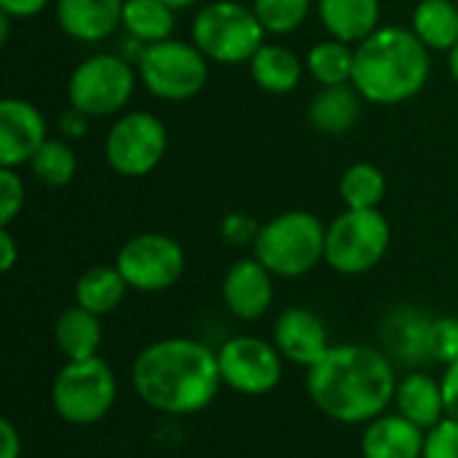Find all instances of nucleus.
Segmentation results:
<instances>
[{"mask_svg":"<svg viewBox=\"0 0 458 458\" xmlns=\"http://www.w3.org/2000/svg\"><path fill=\"white\" fill-rule=\"evenodd\" d=\"M306 389L317 411L338 424H370L394 403L397 376L389 357L365 344L330 346L309 368Z\"/></svg>","mask_w":458,"mask_h":458,"instance_id":"obj_2","label":"nucleus"},{"mask_svg":"<svg viewBox=\"0 0 458 458\" xmlns=\"http://www.w3.org/2000/svg\"><path fill=\"white\" fill-rule=\"evenodd\" d=\"M51 0H0V11L11 19H32L48 8Z\"/></svg>","mask_w":458,"mask_h":458,"instance_id":"obj_35","label":"nucleus"},{"mask_svg":"<svg viewBox=\"0 0 458 458\" xmlns=\"http://www.w3.org/2000/svg\"><path fill=\"white\" fill-rule=\"evenodd\" d=\"M306 70L319 86H344L352 83L354 72V48L344 40L327 38L309 48L306 54Z\"/></svg>","mask_w":458,"mask_h":458,"instance_id":"obj_26","label":"nucleus"},{"mask_svg":"<svg viewBox=\"0 0 458 458\" xmlns=\"http://www.w3.org/2000/svg\"><path fill=\"white\" fill-rule=\"evenodd\" d=\"M140 75L131 62L115 51L91 54L70 72L67 102L89 118H107L123 113L137 91Z\"/></svg>","mask_w":458,"mask_h":458,"instance_id":"obj_7","label":"nucleus"},{"mask_svg":"<svg viewBox=\"0 0 458 458\" xmlns=\"http://www.w3.org/2000/svg\"><path fill=\"white\" fill-rule=\"evenodd\" d=\"M325 242L327 225L314 212L290 209L260 225L252 252L274 276L298 279L325 260Z\"/></svg>","mask_w":458,"mask_h":458,"instance_id":"obj_4","label":"nucleus"},{"mask_svg":"<svg viewBox=\"0 0 458 458\" xmlns=\"http://www.w3.org/2000/svg\"><path fill=\"white\" fill-rule=\"evenodd\" d=\"M102 317L81 309L78 303L64 309L54 322V344L64 360H89L102 346Z\"/></svg>","mask_w":458,"mask_h":458,"instance_id":"obj_22","label":"nucleus"},{"mask_svg":"<svg viewBox=\"0 0 458 458\" xmlns=\"http://www.w3.org/2000/svg\"><path fill=\"white\" fill-rule=\"evenodd\" d=\"M443 397H445V413L448 419H458V360L445 368V376L440 378Z\"/></svg>","mask_w":458,"mask_h":458,"instance_id":"obj_36","label":"nucleus"},{"mask_svg":"<svg viewBox=\"0 0 458 458\" xmlns=\"http://www.w3.org/2000/svg\"><path fill=\"white\" fill-rule=\"evenodd\" d=\"M338 193L346 209H378L386 199V174L370 161H357L344 172Z\"/></svg>","mask_w":458,"mask_h":458,"instance_id":"obj_28","label":"nucleus"},{"mask_svg":"<svg viewBox=\"0 0 458 458\" xmlns=\"http://www.w3.org/2000/svg\"><path fill=\"white\" fill-rule=\"evenodd\" d=\"M456 3H458V0H456Z\"/></svg>","mask_w":458,"mask_h":458,"instance_id":"obj_42","label":"nucleus"},{"mask_svg":"<svg viewBox=\"0 0 458 458\" xmlns=\"http://www.w3.org/2000/svg\"><path fill=\"white\" fill-rule=\"evenodd\" d=\"M174 8L164 0H123L121 27L126 35L140 38L142 43H161L169 40L174 32Z\"/></svg>","mask_w":458,"mask_h":458,"instance_id":"obj_25","label":"nucleus"},{"mask_svg":"<svg viewBox=\"0 0 458 458\" xmlns=\"http://www.w3.org/2000/svg\"><path fill=\"white\" fill-rule=\"evenodd\" d=\"M429 48L408 27L386 24L354 46L352 86L370 105H403L424 91L432 75Z\"/></svg>","mask_w":458,"mask_h":458,"instance_id":"obj_3","label":"nucleus"},{"mask_svg":"<svg viewBox=\"0 0 458 458\" xmlns=\"http://www.w3.org/2000/svg\"><path fill=\"white\" fill-rule=\"evenodd\" d=\"M217 362L223 386L244 397L271 394L284 376V357L279 354V349L255 335L228 338L217 349Z\"/></svg>","mask_w":458,"mask_h":458,"instance_id":"obj_12","label":"nucleus"},{"mask_svg":"<svg viewBox=\"0 0 458 458\" xmlns=\"http://www.w3.org/2000/svg\"><path fill=\"white\" fill-rule=\"evenodd\" d=\"M424 458H458V419H445L427 432Z\"/></svg>","mask_w":458,"mask_h":458,"instance_id":"obj_33","label":"nucleus"},{"mask_svg":"<svg viewBox=\"0 0 458 458\" xmlns=\"http://www.w3.org/2000/svg\"><path fill=\"white\" fill-rule=\"evenodd\" d=\"M115 268L134 293H164L185 274V252L166 233H137L115 255Z\"/></svg>","mask_w":458,"mask_h":458,"instance_id":"obj_11","label":"nucleus"},{"mask_svg":"<svg viewBox=\"0 0 458 458\" xmlns=\"http://www.w3.org/2000/svg\"><path fill=\"white\" fill-rule=\"evenodd\" d=\"M118 397V378L107 360H67L51 384V405L64 424L94 427L113 411Z\"/></svg>","mask_w":458,"mask_h":458,"instance_id":"obj_6","label":"nucleus"},{"mask_svg":"<svg viewBox=\"0 0 458 458\" xmlns=\"http://www.w3.org/2000/svg\"><path fill=\"white\" fill-rule=\"evenodd\" d=\"M30 172L46 188H64L78 174V156L64 137H48L30 158Z\"/></svg>","mask_w":458,"mask_h":458,"instance_id":"obj_27","label":"nucleus"},{"mask_svg":"<svg viewBox=\"0 0 458 458\" xmlns=\"http://www.w3.org/2000/svg\"><path fill=\"white\" fill-rule=\"evenodd\" d=\"M137 397L166 416L207 411L220 394L223 376L217 352L193 338H161L140 349L131 362Z\"/></svg>","mask_w":458,"mask_h":458,"instance_id":"obj_1","label":"nucleus"},{"mask_svg":"<svg viewBox=\"0 0 458 458\" xmlns=\"http://www.w3.org/2000/svg\"><path fill=\"white\" fill-rule=\"evenodd\" d=\"M274 346L287 362L309 370L330 352L327 325L311 309L290 306L274 322Z\"/></svg>","mask_w":458,"mask_h":458,"instance_id":"obj_15","label":"nucleus"},{"mask_svg":"<svg viewBox=\"0 0 458 458\" xmlns=\"http://www.w3.org/2000/svg\"><path fill=\"white\" fill-rule=\"evenodd\" d=\"M89 115L86 113H81V110H75V107H67L62 115H59V134L64 137V140H81V137H86V131H89Z\"/></svg>","mask_w":458,"mask_h":458,"instance_id":"obj_34","label":"nucleus"},{"mask_svg":"<svg viewBox=\"0 0 458 458\" xmlns=\"http://www.w3.org/2000/svg\"><path fill=\"white\" fill-rule=\"evenodd\" d=\"M46 140L48 123L40 107L21 97H5L0 102V166L19 169L30 164Z\"/></svg>","mask_w":458,"mask_h":458,"instance_id":"obj_13","label":"nucleus"},{"mask_svg":"<svg viewBox=\"0 0 458 458\" xmlns=\"http://www.w3.org/2000/svg\"><path fill=\"white\" fill-rule=\"evenodd\" d=\"M27 199L24 180L16 169L0 166V228H11V223L21 215Z\"/></svg>","mask_w":458,"mask_h":458,"instance_id":"obj_30","label":"nucleus"},{"mask_svg":"<svg viewBox=\"0 0 458 458\" xmlns=\"http://www.w3.org/2000/svg\"><path fill=\"white\" fill-rule=\"evenodd\" d=\"M394 405H397L400 416H405L408 421H413L424 432L435 429L440 421L448 419L445 397H443V384L435 381L427 373H411L403 381H397Z\"/></svg>","mask_w":458,"mask_h":458,"instance_id":"obj_19","label":"nucleus"},{"mask_svg":"<svg viewBox=\"0 0 458 458\" xmlns=\"http://www.w3.org/2000/svg\"><path fill=\"white\" fill-rule=\"evenodd\" d=\"M260 233V225L252 215L247 212H231L220 223V236L231 247H252Z\"/></svg>","mask_w":458,"mask_h":458,"instance_id":"obj_32","label":"nucleus"},{"mask_svg":"<svg viewBox=\"0 0 458 458\" xmlns=\"http://www.w3.org/2000/svg\"><path fill=\"white\" fill-rule=\"evenodd\" d=\"M19 260V247H16V239L8 228H0V271L8 274Z\"/></svg>","mask_w":458,"mask_h":458,"instance_id":"obj_38","label":"nucleus"},{"mask_svg":"<svg viewBox=\"0 0 458 458\" xmlns=\"http://www.w3.org/2000/svg\"><path fill=\"white\" fill-rule=\"evenodd\" d=\"M314 0H252V11L268 35H290L303 27Z\"/></svg>","mask_w":458,"mask_h":458,"instance_id":"obj_29","label":"nucleus"},{"mask_svg":"<svg viewBox=\"0 0 458 458\" xmlns=\"http://www.w3.org/2000/svg\"><path fill=\"white\" fill-rule=\"evenodd\" d=\"M448 67H451V75H454V81H456L458 86V46L448 54Z\"/></svg>","mask_w":458,"mask_h":458,"instance_id":"obj_40","label":"nucleus"},{"mask_svg":"<svg viewBox=\"0 0 458 458\" xmlns=\"http://www.w3.org/2000/svg\"><path fill=\"white\" fill-rule=\"evenodd\" d=\"M140 83L148 94L164 102H185L204 91L209 81V59L191 40L150 43L137 64Z\"/></svg>","mask_w":458,"mask_h":458,"instance_id":"obj_9","label":"nucleus"},{"mask_svg":"<svg viewBox=\"0 0 458 458\" xmlns=\"http://www.w3.org/2000/svg\"><path fill=\"white\" fill-rule=\"evenodd\" d=\"M0 458H21V435L11 419L0 421Z\"/></svg>","mask_w":458,"mask_h":458,"instance_id":"obj_37","label":"nucleus"},{"mask_svg":"<svg viewBox=\"0 0 458 458\" xmlns=\"http://www.w3.org/2000/svg\"><path fill=\"white\" fill-rule=\"evenodd\" d=\"M266 27L252 5L236 0H215L196 11L191 38L196 48L215 64H250L266 43Z\"/></svg>","mask_w":458,"mask_h":458,"instance_id":"obj_5","label":"nucleus"},{"mask_svg":"<svg viewBox=\"0 0 458 458\" xmlns=\"http://www.w3.org/2000/svg\"><path fill=\"white\" fill-rule=\"evenodd\" d=\"M317 13L327 35L349 46L381 27V0H317Z\"/></svg>","mask_w":458,"mask_h":458,"instance_id":"obj_18","label":"nucleus"},{"mask_svg":"<svg viewBox=\"0 0 458 458\" xmlns=\"http://www.w3.org/2000/svg\"><path fill=\"white\" fill-rule=\"evenodd\" d=\"M389 244L392 225L381 209H346L327 225L325 263L344 276H360L386 258Z\"/></svg>","mask_w":458,"mask_h":458,"instance_id":"obj_8","label":"nucleus"},{"mask_svg":"<svg viewBox=\"0 0 458 458\" xmlns=\"http://www.w3.org/2000/svg\"><path fill=\"white\" fill-rule=\"evenodd\" d=\"M427 344L432 349V354L437 360H443L445 365L458 360V319L443 317L437 322H432L427 327Z\"/></svg>","mask_w":458,"mask_h":458,"instance_id":"obj_31","label":"nucleus"},{"mask_svg":"<svg viewBox=\"0 0 458 458\" xmlns=\"http://www.w3.org/2000/svg\"><path fill=\"white\" fill-rule=\"evenodd\" d=\"M303 67L306 62H301V56L282 43H263L258 54L250 59V75L258 83V89L276 97L293 94L301 86Z\"/></svg>","mask_w":458,"mask_h":458,"instance_id":"obj_21","label":"nucleus"},{"mask_svg":"<svg viewBox=\"0 0 458 458\" xmlns=\"http://www.w3.org/2000/svg\"><path fill=\"white\" fill-rule=\"evenodd\" d=\"M220 295L225 309L242 319V322H255L268 314L274 303V274L252 255L242 258L228 266Z\"/></svg>","mask_w":458,"mask_h":458,"instance_id":"obj_14","label":"nucleus"},{"mask_svg":"<svg viewBox=\"0 0 458 458\" xmlns=\"http://www.w3.org/2000/svg\"><path fill=\"white\" fill-rule=\"evenodd\" d=\"M123 16V0H54L59 30L78 43L107 40Z\"/></svg>","mask_w":458,"mask_h":458,"instance_id":"obj_16","label":"nucleus"},{"mask_svg":"<svg viewBox=\"0 0 458 458\" xmlns=\"http://www.w3.org/2000/svg\"><path fill=\"white\" fill-rule=\"evenodd\" d=\"M411 30L429 51L451 54L458 46V3L419 0L411 16Z\"/></svg>","mask_w":458,"mask_h":458,"instance_id":"obj_23","label":"nucleus"},{"mask_svg":"<svg viewBox=\"0 0 458 458\" xmlns=\"http://www.w3.org/2000/svg\"><path fill=\"white\" fill-rule=\"evenodd\" d=\"M11 21H13V19H11L8 13L0 11V46H5L8 38H11Z\"/></svg>","mask_w":458,"mask_h":458,"instance_id":"obj_39","label":"nucleus"},{"mask_svg":"<svg viewBox=\"0 0 458 458\" xmlns=\"http://www.w3.org/2000/svg\"><path fill=\"white\" fill-rule=\"evenodd\" d=\"M362 94L352 86H322L309 102V123L322 134H346L362 115Z\"/></svg>","mask_w":458,"mask_h":458,"instance_id":"obj_20","label":"nucleus"},{"mask_svg":"<svg viewBox=\"0 0 458 458\" xmlns=\"http://www.w3.org/2000/svg\"><path fill=\"white\" fill-rule=\"evenodd\" d=\"M129 293L126 279L115 266H91L75 282V303L97 317L113 314Z\"/></svg>","mask_w":458,"mask_h":458,"instance_id":"obj_24","label":"nucleus"},{"mask_svg":"<svg viewBox=\"0 0 458 458\" xmlns=\"http://www.w3.org/2000/svg\"><path fill=\"white\" fill-rule=\"evenodd\" d=\"M164 3H166L169 8H174V11H185V8H191L196 0H164Z\"/></svg>","mask_w":458,"mask_h":458,"instance_id":"obj_41","label":"nucleus"},{"mask_svg":"<svg viewBox=\"0 0 458 458\" xmlns=\"http://www.w3.org/2000/svg\"><path fill=\"white\" fill-rule=\"evenodd\" d=\"M427 432L400 413H381L365 424L362 456L365 458H424Z\"/></svg>","mask_w":458,"mask_h":458,"instance_id":"obj_17","label":"nucleus"},{"mask_svg":"<svg viewBox=\"0 0 458 458\" xmlns=\"http://www.w3.org/2000/svg\"><path fill=\"white\" fill-rule=\"evenodd\" d=\"M169 150L164 121L148 110L123 113L105 137V161L121 177H148L158 169Z\"/></svg>","mask_w":458,"mask_h":458,"instance_id":"obj_10","label":"nucleus"}]
</instances>
